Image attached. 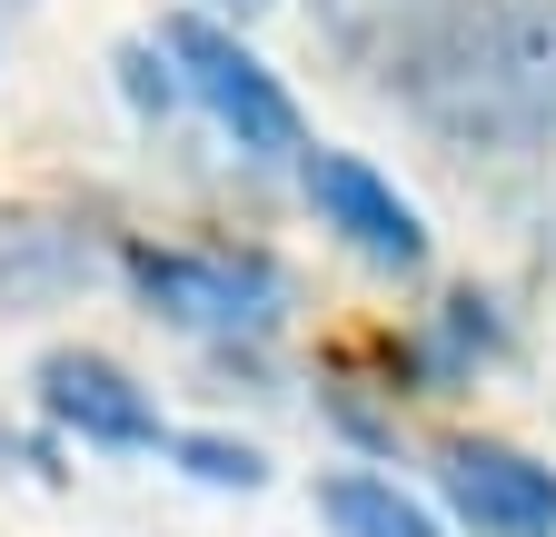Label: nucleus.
Returning <instances> with one entry per match:
<instances>
[{"label": "nucleus", "instance_id": "1", "mask_svg": "<svg viewBox=\"0 0 556 537\" xmlns=\"http://www.w3.org/2000/svg\"><path fill=\"white\" fill-rule=\"evenodd\" d=\"M378 90L467 160L556 150V0H428Z\"/></svg>", "mask_w": 556, "mask_h": 537}, {"label": "nucleus", "instance_id": "2", "mask_svg": "<svg viewBox=\"0 0 556 537\" xmlns=\"http://www.w3.org/2000/svg\"><path fill=\"white\" fill-rule=\"evenodd\" d=\"M160 50H169V71H179V100L219 120V140H239L249 160H308L299 100L278 90V71H268L239 30H219L208 11H179V21L160 30Z\"/></svg>", "mask_w": 556, "mask_h": 537}, {"label": "nucleus", "instance_id": "3", "mask_svg": "<svg viewBox=\"0 0 556 537\" xmlns=\"http://www.w3.org/2000/svg\"><path fill=\"white\" fill-rule=\"evenodd\" d=\"M119 268H129V289L160 319L208 328V339H258V328L278 319V299H289L268 259H229V249H160V239H139Z\"/></svg>", "mask_w": 556, "mask_h": 537}, {"label": "nucleus", "instance_id": "4", "mask_svg": "<svg viewBox=\"0 0 556 537\" xmlns=\"http://www.w3.org/2000/svg\"><path fill=\"white\" fill-rule=\"evenodd\" d=\"M299 179H308L318 229H338L358 259L397 268V279H417V268H428V220H417V210H407V199H397L358 150H308V160H299Z\"/></svg>", "mask_w": 556, "mask_h": 537}, {"label": "nucleus", "instance_id": "5", "mask_svg": "<svg viewBox=\"0 0 556 537\" xmlns=\"http://www.w3.org/2000/svg\"><path fill=\"white\" fill-rule=\"evenodd\" d=\"M438 488L477 537H556V467L497 438H447L438 448Z\"/></svg>", "mask_w": 556, "mask_h": 537}, {"label": "nucleus", "instance_id": "6", "mask_svg": "<svg viewBox=\"0 0 556 537\" xmlns=\"http://www.w3.org/2000/svg\"><path fill=\"white\" fill-rule=\"evenodd\" d=\"M40 409L70 438H90V448H160L150 388H139L119 359H100V349H50L40 359Z\"/></svg>", "mask_w": 556, "mask_h": 537}, {"label": "nucleus", "instance_id": "7", "mask_svg": "<svg viewBox=\"0 0 556 537\" xmlns=\"http://www.w3.org/2000/svg\"><path fill=\"white\" fill-rule=\"evenodd\" d=\"M90 229L60 210H0V309H50L70 289H90Z\"/></svg>", "mask_w": 556, "mask_h": 537}, {"label": "nucleus", "instance_id": "8", "mask_svg": "<svg viewBox=\"0 0 556 537\" xmlns=\"http://www.w3.org/2000/svg\"><path fill=\"white\" fill-rule=\"evenodd\" d=\"M417 11H428V0H308L318 40H328V50L348 60V71H368V80H388V60L407 50Z\"/></svg>", "mask_w": 556, "mask_h": 537}, {"label": "nucleus", "instance_id": "9", "mask_svg": "<svg viewBox=\"0 0 556 537\" xmlns=\"http://www.w3.org/2000/svg\"><path fill=\"white\" fill-rule=\"evenodd\" d=\"M497 349H507V328H497V309H486L477 289H457V299H447V309L428 319V339L407 349V369L428 378V388H457V378H467L477 359H497Z\"/></svg>", "mask_w": 556, "mask_h": 537}, {"label": "nucleus", "instance_id": "10", "mask_svg": "<svg viewBox=\"0 0 556 537\" xmlns=\"http://www.w3.org/2000/svg\"><path fill=\"white\" fill-rule=\"evenodd\" d=\"M318 508H328V527H338V537H438V517L417 508L397 478H368V467L328 478V488H318Z\"/></svg>", "mask_w": 556, "mask_h": 537}, {"label": "nucleus", "instance_id": "11", "mask_svg": "<svg viewBox=\"0 0 556 537\" xmlns=\"http://www.w3.org/2000/svg\"><path fill=\"white\" fill-rule=\"evenodd\" d=\"M169 458L189 467V478H208V488H258L268 478V458L239 448V438H169Z\"/></svg>", "mask_w": 556, "mask_h": 537}, {"label": "nucleus", "instance_id": "12", "mask_svg": "<svg viewBox=\"0 0 556 537\" xmlns=\"http://www.w3.org/2000/svg\"><path fill=\"white\" fill-rule=\"evenodd\" d=\"M119 90H129V110L169 120V110H179V71H169V50H160V40H129V50H119Z\"/></svg>", "mask_w": 556, "mask_h": 537}, {"label": "nucleus", "instance_id": "13", "mask_svg": "<svg viewBox=\"0 0 556 537\" xmlns=\"http://www.w3.org/2000/svg\"><path fill=\"white\" fill-rule=\"evenodd\" d=\"M208 11H239V21H249V11H258V0H208Z\"/></svg>", "mask_w": 556, "mask_h": 537}, {"label": "nucleus", "instance_id": "14", "mask_svg": "<svg viewBox=\"0 0 556 537\" xmlns=\"http://www.w3.org/2000/svg\"><path fill=\"white\" fill-rule=\"evenodd\" d=\"M546 268H556V210H546Z\"/></svg>", "mask_w": 556, "mask_h": 537}]
</instances>
